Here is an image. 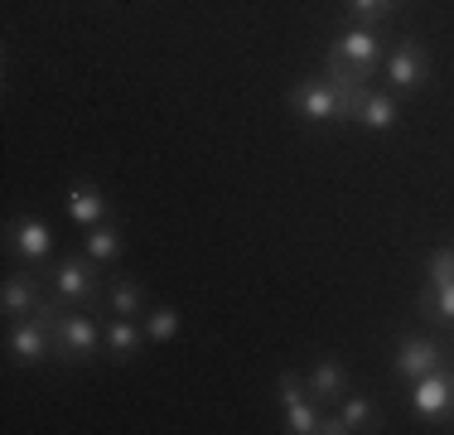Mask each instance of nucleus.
<instances>
[{
    "instance_id": "obj_2",
    "label": "nucleus",
    "mask_w": 454,
    "mask_h": 435,
    "mask_svg": "<svg viewBox=\"0 0 454 435\" xmlns=\"http://www.w3.org/2000/svg\"><path fill=\"white\" fill-rule=\"evenodd\" d=\"M49 276V290L59 296L68 310H102V296H106V271L97 266L88 252H63L53 257V266L44 271Z\"/></svg>"
},
{
    "instance_id": "obj_17",
    "label": "nucleus",
    "mask_w": 454,
    "mask_h": 435,
    "mask_svg": "<svg viewBox=\"0 0 454 435\" xmlns=\"http://www.w3.org/2000/svg\"><path fill=\"white\" fill-rule=\"evenodd\" d=\"M145 324L140 320H121V314H112V320L102 324V348L112 363H131V358L145 353Z\"/></svg>"
},
{
    "instance_id": "obj_16",
    "label": "nucleus",
    "mask_w": 454,
    "mask_h": 435,
    "mask_svg": "<svg viewBox=\"0 0 454 435\" xmlns=\"http://www.w3.org/2000/svg\"><path fill=\"white\" fill-rule=\"evenodd\" d=\"M305 387H309V397H315L319 407H333V401L353 387V373H348L343 358H315L309 373H305Z\"/></svg>"
},
{
    "instance_id": "obj_13",
    "label": "nucleus",
    "mask_w": 454,
    "mask_h": 435,
    "mask_svg": "<svg viewBox=\"0 0 454 435\" xmlns=\"http://www.w3.org/2000/svg\"><path fill=\"white\" fill-rule=\"evenodd\" d=\"M63 218H68L73 227H97V223H106V218H116V203L97 179L78 174V179H68V189H63Z\"/></svg>"
},
{
    "instance_id": "obj_15",
    "label": "nucleus",
    "mask_w": 454,
    "mask_h": 435,
    "mask_svg": "<svg viewBox=\"0 0 454 435\" xmlns=\"http://www.w3.org/2000/svg\"><path fill=\"white\" fill-rule=\"evenodd\" d=\"M102 310L121 314V320H145L150 310V286L131 271H112L106 276V296H102Z\"/></svg>"
},
{
    "instance_id": "obj_23",
    "label": "nucleus",
    "mask_w": 454,
    "mask_h": 435,
    "mask_svg": "<svg viewBox=\"0 0 454 435\" xmlns=\"http://www.w3.org/2000/svg\"><path fill=\"white\" fill-rule=\"evenodd\" d=\"M450 358H454V329H450Z\"/></svg>"
},
{
    "instance_id": "obj_12",
    "label": "nucleus",
    "mask_w": 454,
    "mask_h": 435,
    "mask_svg": "<svg viewBox=\"0 0 454 435\" xmlns=\"http://www.w3.org/2000/svg\"><path fill=\"white\" fill-rule=\"evenodd\" d=\"M49 296H53V290H49L44 271H39V266H20V271H10L5 286H0V314H5V324L10 320H25V314H35Z\"/></svg>"
},
{
    "instance_id": "obj_9",
    "label": "nucleus",
    "mask_w": 454,
    "mask_h": 435,
    "mask_svg": "<svg viewBox=\"0 0 454 435\" xmlns=\"http://www.w3.org/2000/svg\"><path fill=\"white\" fill-rule=\"evenodd\" d=\"M382 431V401L367 392H343L329 416H319V435H377Z\"/></svg>"
},
{
    "instance_id": "obj_20",
    "label": "nucleus",
    "mask_w": 454,
    "mask_h": 435,
    "mask_svg": "<svg viewBox=\"0 0 454 435\" xmlns=\"http://www.w3.org/2000/svg\"><path fill=\"white\" fill-rule=\"evenodd\" d=\"M343 5V20L348 25H372V29H387L392 15L402 10V0H339Z\"/></svg>"
},
{
    "instance_id": "obj_22",
    "label": "nucleus",
    "mask_w": 454,
    "mask_h": 435,
    "mask_svg": "<svg viewBox=\"0 0 454 435\" xmlns=\"http://www.w3.org/2000/svg\"><path fill=\"white\" fill-rule=\"evenodd\" d=\"M420 271H426V286H445V281H454V247H435Z\"/></svg>"
},
{
    "instance_id": "obj_18",
    "label": "nucleus",
    "mask_w": 454,
    "mask_h": 435,
    "mask_svg": "<svg viewBox=\"0 0 454 435\" xmlns=\"http://www.w3.org/2000/svg\"><path fill=\"white\" fill-rule=\"evenodd\" d=\"M82 252H88L102 271H116L126 257V233L116 227V218H106V223L97 227H82Z\"/></svg>"
},
{
    "instance_id": "obj_19",
    "label": "nucleus",
    "mask_w": 454,
    "mask_h": 435,
    "mask_svg": "<svg viewBox=\"0 0 454 435\" xmlns=\"http://www.w3.org/2000/svg\"><path fill=\"white\" fill-rule=\"evenodd\" d=\"M416 320L430 329H454V281L416 290Z\"/></svg>"
},
{
    "instance_id": "obj_21",
    "label": "nucleus",
    "mask_w": 454,
    "mask_h": 435,
    "mask_svg": "<svg viewBox=\"0 0 454 435\" xmlns=\"http://www.w3.org/2000/svg\"><path fill=\"white\" fill-rule=\"evenodd\" d=\"M140 324H145V339L150 344H175L179 329H184V310H175V304H150Z\"/></svg>"
},
{
    "instance_id": "obj_8",
    "label": "nucleus",
    "mask_w": 454,
    "mask_h": 435,
    "mask_svg": "<svg viewBox=\"0 0 454 435\" xmlns=\"http://www.w3.org/2000/svg\"><path fill=\"white\" fill-rule=\"evenodd\" d=\"M5 252H10L15 266H39V271H44V261L53 257V227H49V218L15 213L5 223Z\"/></svg>"
},
{
    "instance_id": "obj_10",
    "label": "nucleus",
    "mask_w": 454,
    "mask_h": 435,
    "mask_svg": "<svg viewBox=\"0 0 454 435\" xmlns=\"http://www.w3.org/2000/svg\"><path fill=\"white\" fill-rule=\"evenodd\" d=\"M276 397H280V431H286V435H319L324 407L309 397L305 377L286 368V373L276 377Z\"/></svg>"
},
{
    "instance_id": "obj_6",
    "label": "nucleus",
    "mask_w": 454,
    "mask_h": 435,
    "mask_svg": "<svg viewBox=\"0 0 454 435\" xmlns=\"http://www.w3.org/2000/svg\"><path fill=\"white\" fill-rule=\"evenodd\" d=\"M430 78H435V68H430V49H426V39L406 35V39H396L392 49H387V59H382V87H392L396 97H416V92H426Z\"/></svg>"
},
{
    "instance_id": "obj_7",
    "label": "nucleus",
    "mask_w": 454,
    "mask_h": 435,
    "mask_svg": "<svg viewBox=\"0 0 454 435\" xmlns=\"http://www.w3.org/2000/svg\"><path fill=\"white\" fill-rule=\"evenodd\" d=\"M406 411L416 421H426V426L454 416V358H450V363H440L435 373L406 383Z\"/></svg>"
},
{
    "instance_id": "obj_5",
    "label": "nucleus",
    "mask_w": 454,
    "mask_h": 435,
    "mask_svg": "<svg viewBox=\"0 0 454 435\" xmlns=\"http://www.w3.org/2000/svg\"><path fill=\"white\" fill-rule=\"evenodd\" d=\"M286 107H290V116H295L300 126H309V130L348 126V116H343V97H339V87H333L329 78H324V73H315V78H300V83H290Z\"/></svg>"
},
{
    "instance_id": "obj_4",
    "label": "nucleus",
    "mask_w": 454,
    "mask_h": 435,
    "mask_svg": "<svg viewBox=\"0 0 454 435\" xmlns=\"http://www.w3.org/2000/svg\"><path fill=\"white\" fill-rule=\"evenodd\" d=\"M102 324L97 314L88 310H59L53 320V363L59 368H82V363H97L106 353L102 348Z\"/></svg>"
},
{
    "instance_id": "obj_1",
    "label": "nucleus",
    "mask_w": 454,
    "mask_h": 435,
    "mask_svg": "<svg viewBox=\"0 0 454 435\" xmlns=\"http://www.w3.org/2000/svg\"><path fill=\"white\" fill-rule=\"evenodd\" d=\"M59 310H68L59 296H49L39 304L35 314H25V320H10L5 329V358L10 368H44L53 363V320H59Z\"/></svg>"
},
{
    "instance_id": "obj_14",
    "label": "nucleus",
    "mask_w": 454,
    "mask_h": 435,
    "mask_svg": "<svg viewBox=\"0 0 454 435\" xmlns=\"http://www.w3.org/2000/svg\"><path fill=\"white\" fill-rule=\"evenodd\" d=\"M353 126L367 130V136H392L402 126V97L392 87H367L363 107L353 112Z\"/></svg>"
},
{
    "instance_id": "obj_11",
    "label": "nucleus",
    "mask_w": 454,
    "mask_h": 435,
    "mask_svg": "<svg viewBox=\"0 0 454 435\" xmlns=\"http://www.w3.org/2000/svg\"><path fill=\"white\" fill-rule=\"evenodd\" d=\"M440 363H450V344H440L435 334H402L396 348H392L396 383H416V377L435 373Z\"/></svg>"
},
{
    "instance_id": "obj_3",
    "label": "nucleus",
    "mask_w": 454,
    "mask_h": 435,
    "mask_svg": "<svg viewBox=\"0 0 454 435\" xmlns=\"http://www.w3.org/2000/svg\"><path fill=\"white\" fill-rule=\"evenodd\" d=\"M329 63H343L348 73H358L363 83H372L382 73V59H387V29H372V25H348L343 20L333 29L329 49H324Z\"/></svg>"
}]
</instances>
